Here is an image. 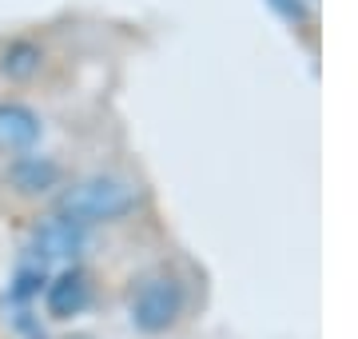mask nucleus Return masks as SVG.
I'll list each match as a JSON object with an SVG mask.
<instances>
[{"label":"nucleus","instance_id":"nucleus-1","mask_svg":"<svg viewBox=\"0 0 358 339\" xmlns=\"http://www.w3.org/2000/svg\"><path fill=\"white\" fill-rule=\"evenodd\" d=\"M140 204V188L124 176H88V180L72 184L64 192V204H60V216L84 223H108L128 216L131 208Z\"/></svg>","mask_w":358,"mask_h":339},{"label":"nucleus","instance_id":"nucleus-2","mask_svg":"<svg viewBox=\"0 0 358 339\" xmlns=\"http://www.w3.org/2000/svg\"><path fill=\"white\" fill-rule=\"evenodd\" d=\"M183 312V287H179L176 275L167 272H152L143 275L136 291H131V324L155 335V331H167V327L179 319Z\"/></svg>","mask_w":358,"mask_h":339},{"label":"nucleus","instance_id":"nucleus-3","mask_svg":"<svg viewBox=\"0 0 358 339\" xmlns=\"http://www.w3.org/2000/svg\"><path fill=\"white\" fill-rule=\"evenodd\" d=\"M92 303V279L80 268H64L56 272L44 287V307H48L52 319H72Z\"/></svg>","mask_w":358,"mask_h":339},{"label":"nucleus","instance_id":"nucleus-4","mask_svg":"<svg viewBox=\"0 0 358 339\" xmlns=\"http://www.w3.org/2000/svg\"><path fill=\"white\" fill-rule=\"evenodd\" d=\"M40 140V116L28 104L0 100V152H28Z\"/></svg>","mask_w":358,"mask_h":339},{"label":"nucleus","instance_id":"nucleus-5","mask_svg":"<svg viewBox=\"0 0 358 339\" xmlns=\"http://www.w3.org/2000/svg\"><path fill=\"white\" fill-rule=\"evenodd\" d=\"M44 68V48L40 44H32V40H13L8 48H4V56H0V76L8 80H32Z\"/></svg>","mask_w":358,"mask_h":339},{"label":"nucleus","instance_id":"nucleus-6","mask_svg":"<svg viewBox=\"0 0 358 339\" xmlns=\"http://www.w3.org/2000/svg\"><path fill=\"white\" fill-rule=\"evenodd\" d=\"M60 180V168L52 160H40V156H20L13 164V184L20 192H48L52 184Z\"/></svg>","mask_w":358,"mask_h":339}]
</instances>
